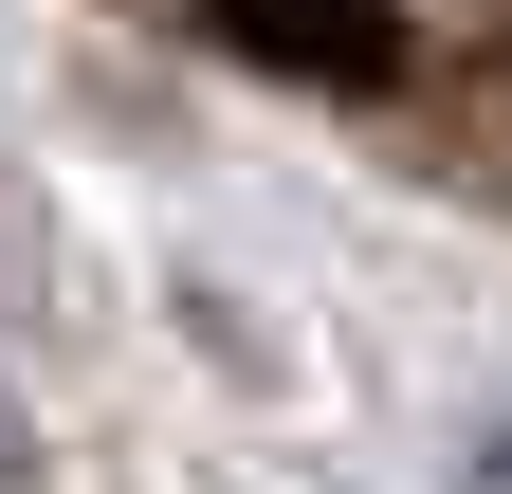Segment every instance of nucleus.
I'll return each instance as SVG.
<instances>
[{"mask_svg": "<svg viewBox=\"0 0 512 494\" xmlns=\"http://www.w3.org/2000/svg\"><path fill=\"white\" fill-rule=\"evenodd\" d=\"M476 494H512V440H476Z\"/></svg>", "mask_w": 512, "mask_h": 494, "instance_id": "nucleus-2", "label": "nucleus"}, {"mask_svg": "<svg viewBox=\"0 0 512 494\" xmlns=\"http://www.w3.org/2000/svg\"><path fill=\"white\" fill-rule=\"evenodd\" d=\"M220 37H256V55H330V74H384V19H348V0H220Z\"/></svg>", "mask_w": 512, "mask_h": 494, "instance_id": "nucleus-1", "label": "nucleus"}]
</instances>
